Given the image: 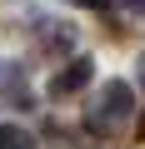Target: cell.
Instances as JSON below:
<instances>
[{
    "label": "cell",
    "instance_id": "5b68a950",
    "mask_svg": "<svg viewBox=\"0 0 145 149\" xmlns=\"http://www.w3.org/2000/svg\"><path fill=\"white\" fill-rule=\"evenodd\" d=\"M0 149H35V139L20 124H0Z\"/></svg>",
    "mask_w": 145,
    "mask_h": 149
},
{
    "label": "cell",
    "instance_id": "9c48e42d",
    "mask_svg": "<svg viewBox=\"0 0 145 149\" xmlns=\"http://www.w3.org/2000/svg\"><path fill=\"white\" fill-rule=\"evenodd\" d=\"M140 85H145V55H140Z\"/></svg>",
    "mask_w": 145,
    "mask_h": 149
},
{
    "label": "cell",
    "instance_id": "ba28073f",
    "mask_svg": "<svg viewBox=\"0 0 145 149\" xmlns=\"http://www.w3.org/2000/svg\"><path fill=\"white\" fill-rule=\"evenodd\" d=\"M135 134H140V139H145V114H140V124H135Z\"/></svg>",
    "mask_w": 145,
    "mask_h": 149
},
{
    "label": "cell",
    "instance_id": "7a4b0ae2",
    "mask_svg": "<svg viewBox=\"0 0 145 149\" xmlns=\"http://www.w3.org/2000/svg\"><path fill=\"white\" fill-rule=\"evenodd\" d=\"M95 80V60L90 55H75V60H65L55 74H50V85H45V95L60 104V100H70V95H80L85 85Z\"/></svg>",
    "mask_w": 145,
    "mask_h": 149
},
{
    "label": "cell",
    "instance_id": "6da1fadb",
    "mask_svg": "<svg viewBox=\"0 0 145 149\" xmlns=\"http://www.w3.org/2000/svg\"><path fill=\"white\" fill-rule=\"evenodd\" d=\"M130 109H135V90H130V80H105L100 90H95V100H90V109H85V129L90 134H115V129H125V119H130Z\"/></svg>",
    "mask_w": 145,
    "mask_h": 149
},
{
    "label": "cell",
    "instance_id": "8992f818",
    "mask_svg": "<svg viewBox=\"0 0 145 149\" xmlns=\"http://www.w3.org/2000/svg\"><path fill=\"white\" fill-rule=\"evenodd\" d=\"M70 5H80V10H105L110 0H70Z\"/></svg>",
    "mask_w": 145,
    "mask_h": 149
},
{
    "label": "cell",
    "instance_id": "3957f363",
    "mask_svg": "<svg viewBox=\"0 0 145 149\" xmlns=\"http://www.w3.org/2000/svg\"><path fill=\"white\" fill-rule=\"evenodd\" d=\"M70 45H75V25H65V20H40V35H35V50H40V55H65Z\"/></svg>",
    "mask_w": 145,
    "mask_h": 149
},
{
    "label": "cell",
    "instance_id": "277c9868",
    "mask_svg": "<svg viewBox=\"0 0 145 149\" xmlns=\"http://www.w3.org/2000/svg\"><path fill=\"white\" fill-rule=\"evenodd\" d=\"M0 90H5L20 109L35 104V95H30V85H25V74H20V65H0Z\"/></svg>",
    "mask_w": 145,
    "mask_h": 149
},
{
    "label": "cell",
    "instance_id": "52a82bcc",
    "mask_svg": "<svg viewBox=\"0 0 145 149\" xmlns=\"http://www.w3.org/2000/svg\"><path fill=\"white\" fill-rule=\"evenodd\" d=\"M125 5H130V10L140 15V20H145V0H125Z\"/></svg>",
    "mask_w": 145,
    "mask_h": 149
}]
</instances>
